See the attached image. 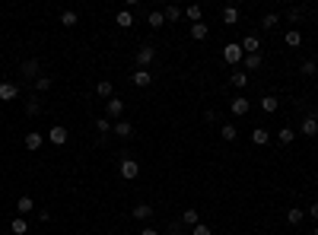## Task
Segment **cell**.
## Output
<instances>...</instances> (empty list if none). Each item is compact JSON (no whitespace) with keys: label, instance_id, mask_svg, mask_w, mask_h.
Returning <instances> with one entry per match:
<instances>
[{"label":"cell","instance_id":"obj_1","mask_svg":"<svg viewBox=\"0 0 318 235\" xmlns=\"http://www.w3.org/2000/svg\"><path fill=\"white\" fill-rule=\"evenodd\" d=\"M223 60H226V64H233V67H239L245 60V51H242V45H239V41H229L226 48H223Z\"/></svg>","mask_w":318,"mask_h":235},{"label":"cell","instance_id":"obj_2","mask_svg":"<svg viewBox=\"0 0 318 235\" xmlns=\"http://www.w3.org/2000/svg\"><path fill=\"white\" fill-rule=\"evenodd\" d=\"M137 70H147V67L153 64V60H156V48H150V45H143L140 51H137Z\"/></svg>","mask_w":318,"mask_h":235},{"label":"cell","instance_id":"obj_3","mask_svg":"<svg viewBox=\"0 0 318 235\" xmlns=\"http://www.w3.org/2000/svg\"><path fill=\"white\" fill-rule=\"evenodd\" d=\"M299 134H306V137H315V134H318V111H312V115L303 118V124H299Z\"/></svg>","mask_w":318,"mask_h":235},{"label":"cell","instance_id":"obj_4","mask_svg":"<svg viewBox=\"0 0 318 235\" xmlns=\"http://www.w3.org/2000/svg\"><path fill=\"white\" fill-rule=\"evenodd\" d=\"M137 175H140V165H137V159L124 156V159H121V178L131 181V178H137Z\"/></svg>","mask_w":318,"mask_h":235},{"label":"cell","instance_id":"obj_5","mask_svg":"<svg viewBox=\"0 0 318 235\" xmlns=\"http://www.w3.org/2000/svg\"><path fill=\"white\" fill-rule=\"evenodd\" d=\"M48 140H51V143H54V146H64L67 140H70V130H67V127H61V124H57V127H51V130H48Z\"/></svg>","mask_w":318,"mask_h":235},{"label":"cell","instance_id":"obj_6","mask_svg":"<svg viewBox=\"0 0 318 235\" xmlns=\"http://www.w3.org/2000/svg\"><path fill=\"white\" fill-rule=\"evenodd\" d=\"M248 108H252V102H248L245 95H236V99L229 102V111H233L236 118H242V115H248Z\"/></svg>","mask_w":318,"mask_h":235},{"label":"cell","instance_id":"obj_7","mask_svg":"<svg viewBox=\"0 0 318 235\" xmlns=\"http://www.w3.org/2000/svg\"><path fill=\"white\" fill-rule=\"evenodd\" d=\"M105 111H108V118H118V121H121V115H124V102L111 95V99L105 102Z\"/></svg>","mask_w":318,"mask_h":235},{"label":"cell","instance_id":"obj_8","mask_svg":"<svg viewBox=\"0 0 318 235\" xmlns=\"http://www.w3.org/2000/svg\"><path fill=\"white\" fill-rule=\"evenodd\" d=\"M19 95V86L16 83H0V102H13Z\"/></svg>","mask_w":318,"mask_h":235},{"label":"cell","instance_id":"obj_9","mask_svg":"<svg viewBox=\"0 0 318 235\" xmlns=\"http://www.w3.org/2000/svg\"><path fill=\"white\" fill-rule=\"evenodd\" d=\"M111 130H115V134L118 137H121V140H127V137H134V124H131V121H115V127H111Z\"/></svg>","mask_w":318,"mask_h":235},{"label":"cell","instance_id":"obj_10","mask_svg":"<svg viewBox=\"0 0 318 235\" xmlns=\"http://www.w3.org/2000/svg\"><path fill=\"white\" fill-rule=\"evenodd\" d=\"M32 207H35V200H32L29 194H22L19 200H16V213H19V216H29V213H32Z\"/></svg>","mask_w":318,"mask_h":235},{"label":"cell","instance_id":"obj_11","mask_svg":"<svg viewBox=\"0 0 318 235\" xmlns=\"http://www.w3.org/2000/svg\"><path fill=\"white\" fill-rule=\"evenodd\" d=\"M207 35H210V25L204 22V19L191 25V38H194V41H204V38H207Z\"/></svg>","mask_w":318,"mask_h":235},{"label":"cell","instance_id":"obj_12","mask_svg":"<svg viewBox=\"0 0 318 235\" xmlns=\"http://www.w3.org/2000/svg\"><path fill=\"white\" fill-rule=\"evenodd\" d=\"M131 80H134V86L147 89V86L153 83V73H150V70H134V76H131Z\"/></svg>","mask_w":318,"mask_h":235},{"label":"cell","instance_id":"obj_13","mask_svg":"<svg viewBox=\"0 0 318 235\" xmlns=\"http://www.w3.org/2000/svg\"><path fill=\"white\" fill-rule=\"evenodd\" d=\"M252 143H258V146H268V143H271L268 127H255V130H252Z\"/></svg>","mask_w":318,"mask_h":235},{"label":"cell","instance_id":"obj_14","mask_svg":"<svg viewBox=\"0 0 318 235\" xmlns=\"http://www.w3.org/2000/svg\"><path fill=\"white\" fill-rule=\"evenodd\" d=\"M242 51H245V54H261V41H258L255 35H245V41H242Z\"/></svg>","mask_w":318,"mask_h":235},{"label":"cell","instance_id":"obj_15","mask_svg":"<svg viewBox=\"0 0 318 235\" xmlns=\"http://www.w3.org/2000/svg\"><path fill=\"white\" fill-rule=\"evenodd\" d=\"M41 143H45V137H41V134H35V130H32V134H25V150L35 153V150H41Z\"/></svg>","mask_w":318,"mask_h":235},{"label":"cell","instance_id":"obj_16","mask_svg":"<svg viewBox=\"0 0 318 235\" xmlns=\"http://www.w3.org/2000/svg\"><path fill=\"white\" fill-rule=\"evenodd\" d=\"M147 25L150 29H162V25H166V16H162L159 10H150L147 13Z\"/></svg>","mask_w":318,"mask_h":235},{"label":"cell","instance_id":"obj_17","mask_svg":"<svg viewBox=\"0 0 318 235\" xmlns=\"http://www.w3.org/2000/svg\"><path fill=\"white\" fill-rule=\"evenodd\" d=\"M38 70H41V67H38L35 57H32V60H22V76H29V80L35 76V80H38Z\"/></svg>","mask_w":318,"mask_h":235},{"label":"cell","instance_id":"obj_18","mask_svg":"<svg viewBox=\"0 0 318 235\" xmlns=\"http://www.w3.org/2000/svg\"><path fill=\"white\" fill-rule=\"evenodd\" d=\"M220 137H223L226 143H233L236 137H239V127H236V124H220Z\"/></svg>","mask_w":318,"mask_h":235},{"label":"cell","instance_id":"obj_19","mask_svg":"<svg viewBox=\"0 0 318 235\" xmlns=\"http://www.w3.org/2000/svg\"><path fill=\"white\" fill-rule=\"evenodd\" d=\"M10 232H13V235H25V232H29V223H25V216H16V220L10 223Z\"/></svg>","mask_w":318,"mask_h":235},{"label":"cell","instance_id":"obj_20","mask_svg":"<svg viewBox=\"0 0 318 235\" xmlns=\"http://www.w3.org/2000/svg\"><path fill=\"white\" fill-rule=\"evenodd\" d=\"M277 140H280L283 146H290V143L296 140V130H293V127H280V130H277Z\"/></svg>","mask_w":318,"mask_h":235},{"label":"cell","instance_id":"obj_21","mask_svg":"<svg viewBox=\"0 0 318 235\" xmlns=\"http://www.w3.org/2000/svg\"><path fill=\"white\" fill-rule=\"evenodd\" d=\"M162 16H166V22H178L182 19V6H175V3H169L166 10H162Z\"/></svg>","mask_w":318,"mask_h":235},{"label":"cell","instance_id":"obj_22","mask_svg":"<svg viewBox=\"0 0 318 235\" xmlns=\"http://www.w3.org/2000/svg\"><path fill=\"white\" fill-rule=\"evenodd\" d=\"M261 108L268 111V115H274V111L280 108V99H277V95H264V99H261Z\"/></svg>","mask_w":318,"mask_h":235},{"label":"cell","instance_id":"obj_23","mask_svg":"<svg viewBox=\"0 0 318 235\" xmlns=\"http://www.w3.org/2000/svg\"><path fill=\"white\" fill-rule=\"evenodd\" d=\"M150 216H153V207H150V204H137V207H134V220L143 223V220H150Z\"/></svg>","mask_w":318,"mask_h":235},{"label":"cell","instance_id":"obj_24","mask_svg":"<svg viewBox=\"0 0 318 235\" xmlns=\"http://www.w3.org/2000/svg\"><path fill=\"white\" fill-rule=\"evenodd\" d=\"M229 83H233L236 89H245V86H248V73L245 70H236L233 76H229Z\"/></svg>","mask_w":318,"mask_h":235},{"label":"cell","instance_id":"obj_25","mask_svg":"<svg viewBox=\"0 0 318 235\" xmlns=\"http://www.w3.org/2000/svg\"><path fill=\"white\" fill-rule=\"evenodd\" d=\"M223 22H226V25H236V22H239V6H226V10H223Z\"/></svg>","mask_w":318,"mask_h":235},{"label":"cell","instance_id":"obj_26","mask_svg":"<svg viewBox=\"0 0 318 235\" xmlns=\"http://www.w3.org/2000/svg\"><path fill=\"white\" fill-rule=\"evenodd\" d=\"M185 16H188V19H191V25H194V22H201L204 10H201V6H197V3H191V6H185Z\"/></svg>","mask_w":318,"mask_h":235},{"label":"cell","instance_id":"obj_27","mask_svg":"<svg viewBox=\"0 0 318 235\" xmlns=\"http://www.w3.org/2000/svg\"><path fill=\"white\" fill-rule=\"evenodd\" d=\"M115 22L121 25V29H131V25H134V13H127V10H121V13L115 16Z\"/></svg>","mask_w":318,"mask_h":235},{"label":"cell","instance_id":"obj_28","mask_svg":"<svg viewBox=\"0 0 318 235\" xmlns=\"http://www.w3.org/2000/svg\"><path fill=\"white\" fill-rule=\"evenodd\" d=\"M303 216H306V213L299 210V207H290V210H287V223H290V226H299V223H303Z\"/></svg>","mask_w":318,"mask_h":235},{"label":"cell","instance_id":"obj_29","mask_svg":"<svg viewBox=\"0 0 318 235\" xmlns=\"http://www.w3.org/2000/svg\"><path fill=\"white\" fill-rule=\"evenodd\" d=\"M182 223H185V226H191V229H194V226L201 223V216H197V210H191V207H188V210L182 213Z\"/></svg>","mask_w":318,"mask_h":235},{"label":"cell","instance_id":"obj_30","mask_svg":"<svg viewBox=\"0 0 318 235\" xmlns=\"http://www.w3.org/2000/svg\"><path fill=\"white\" fill-rule=\"evenodd\" d=\"M287 45H290V48H299V45H303V32H299V29H290V32H287Z\"/></svg>","mask_w":318,"mask_h":235},{"label":"cell","instance_id":"obj_31","mask_svg":"<svg viewBox=\"0 0 318 235\" xmlns=\"http://www.w3.org/2000/svg\"><path fill=\"white\" fill-rule=\"evenodd\" d=\"M96 92L102 95V99H111V92H115V86H111V80H102V83L96 86Z\"/></svg>","mask_w":318,"mask_h":235},{"label":"cell","instance_id":"obj_32","mask_svg":"<svg viewBox=\"0 0 318 235\" xmlns=\"http://www.w3.org/2000/svg\"><path fill=\"white\" fill-rule=\"evenodd\" d=\"M76 22H80V16H76L73 10H64V13H61V25H67V29H70V25H76Z\"/></svg>","mask_w":318,"mask_h":235},{"label":"cell","instance_id":"obj_33","mask_svg":"<svg viewBox=\"0 0 318 235\" xmlns=\"http://www.w3.org/2000/svg\"><path fill=\"white\" fill-rule=\"evenodd\" d=\"M245 70H258V67H261V54H245Z\"/></svg>","mask_w":318,"mask_h":235},{"label":"cell","instance_id":"obj_34","mask_svg":"<svg viewBox=\"0 0 318 235\" xmlns=\"http://www.w3.org/2000/svg\"><path fill=\"white\" fill-rule=\"evenodd\" d=\"M277 22H280V16H277V13H268V16L261 19V29H274Z\"/></svg>","mask_w":318,"mask_h":235},{"label":"cell","instance_id":"obj_35","mask_svg":"<svg viewBox=\"0 0 318 235\" xmlns=\"http://www.w3.org/2000/svg\"><path fill=\"white\" fill-rule=\"evenodd\" d=\"M111 127H115V124H111V121H108V118H99V121H96V130H99V134H102V137H105V134H108V130H111Z\"/></svg>","mask_w":318,"mask_h":235},{"label":"cell","instance_id":"obj_36","mask_svg":"<svg viewBox=\"0 0 318 235\" xmlns=\"http://www.w3.org/2000/svg\"><path fill=\"white\" fill-rule=\"evenodd\" d=\"M35 89H38V92H48V89H51V76H38V80H35Z\"/></svg>","mask_w":318,"mask_h":235},{"label":"cell","instance_id":"obj_37","mask_svg":"<svg viewBox=\"0 0 318 235\" xmlns=\"http://www.w3.org/2000/svg\"><path fill=\"white\" fill-rule=\"evenodd\" d=\"M38 111H41L38 99H29V102H25V115H38Z\"/></svg>","mask_w":318,"mask_h":235},{"label":"cell","instance_id":"obj_38","mask_svg":"<svg viewBox=\"0 0 318 235\" xmlns=\"http://www.w3.org/2000/svg\"><path fill=\"white\" fill-rule=\"evenodd\" d=\"M303 73H306V76H315V73H318V64H315V60H306V64H303Z\"/></svg>","mask_w":318,"mask_h":235},{"label":"cell","instance_id":"obj_39","mask_svg":"<svg viewBox=\"0 0 318 235\" xmlns=\"http://www.w3.org/2000/svg\"><path fill=\"white\" fill-rule=\"evenodd\" d=\"M287 19H290V22H299V19H303V10H299V6H293V10L287 13Z\"/></svg>","mask_w":318,"mask_h":235},{"label":"cell","instance_id":"obj_40","mask_svg":"<svg viewBox=\"0 0 318 235\" xmlns=\"http://www.w3.org/2000/svg\"><path fill=\"white\" fill-rule=\"evenodd\" d=\"M204 121H207V124H217V121H220V111H217V108H210L207 115H204Z\"/></svg>","mask_w":318,"mask_h":235},{"label":"cell","instance_id":"obj_41","mask_svg":"<svg viewBox=\"0 0 318 235\" xmlns=\"http://www.w3.org/2000/svg\"><path fill=\"white\" fill-rule=\"evenodd\" d=\"M191 235H210V226H204V223H197L194 229H191Z\"/></svg>","mask_w":318,"mask_h":235},{"label":"cell","instance_id":"obj_42","mask_svg":"<svg viewBox=\"0 0 318 235\" xmlns=\"http://www.w3.org/2000/svg\"><path fill=\"white\" fill-rule=\"evenodd\" d=\"M309 213H312V220H318V204H312V207H309Z\"/></svg>","mask_w":318,"mask_h":235},{"label":"cell","instance_id":"obj_43","mask_svg":"<svg viewBox=\"0 0 318 235\" xmlns=\"http://www.w3.org/2000/svg\"><path fill=\"white\" fill-rule=\"evenodd\" d=\"M140 235H159V232H156V229H143Z\"/></svg>","mask_w":318,"mask_h":235},{"label":"cell","instance_id":"obj_44","mask_svg":"<svg viewBox=\"0 0 318 235\" xmlns=\"http://www.w3.org/2000/svg\"><path fill=\"white\" fill-rule=\"evenodd\" d=\"M169 235H185V232H182V229H172V232H169Z\"/></svg>","mask_w":318,"mask_h":235},{"label":"cell","instance_id":"obj_45","mask_svg":"<svg viewBox=\"0 0 318 235\" xmlns=\"http://www.w3.org/2000/svg\"><path fill=\"white\" fill-rule=\"evenodd\" d=\"M315 235H318V229H315Z\"/></svg>","mask_w":318,"mask_h":235}]
</instances>
